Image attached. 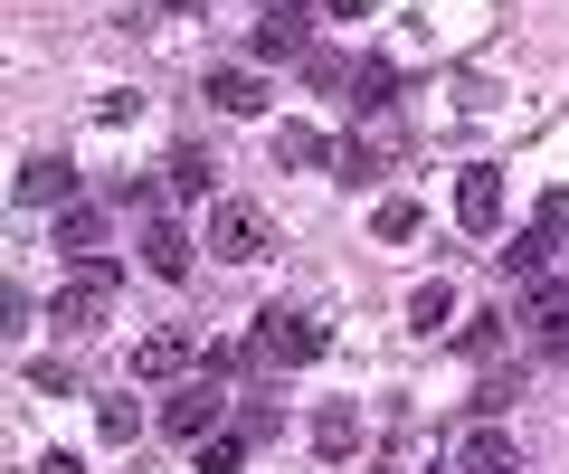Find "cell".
Returning a JSON list of instances; mask_svg holds the SVG:
<instances>
[{
  "mask_svg": "<svg viewBox=\"0 0 569 474\" xmlns=\"http://www.w3.org/2000/svg\"><path fill=\"white\" fill-rule=\"evenodd\" d=\"M114 285H123V266H114V256H86V266L67 275L58 294H48V323H58V332H96L104 313H114Z\"/></svg>",
  "mask_w": 569,
  "mask_h": 474,
  "instance_id": "obj_1",
  "label": "cell"
},
{
  "mask_svg": "<svg viewBox=\"0 0 569 474\" xmlns=\"http://www.w3.org/2000/svg\"><path fill=\"white\" fill-rule=\"evenodd\" d=\"M266 248H276V228H266L257 200H209V256H228V266H257Z\"/></svg>",
  "mask_w": 569,
  "mask_h": 474,
  "instance_id": "obj_2",
  "label": "cell"
},
{
  "mask_svg": "<svg viewBox=\"0 0 569 474\" xmlns=\"http://www.w3.org/2000/svg\"><path fill=\"white\" fill-rule=\"evenodd\" d=\"M257 351L276 361V371H305V361H323V351H332V332L313 323V313H284V304H266V313H257Z\"/></svg>",
  "mask_w": 569,
  "mask_h": 474,
  "instance_id": "obj_3",
  "label": "cell"
},
{
  "mask_svg": "<svg viewBox=\"0 0 569 474\" xmlns=\"http://www.w3.org/2000/svg\"><path fill=\"white\" fill-rule=\"evenodd\" d=\"M219 417H228V399H219V371L181 380V390L162 399V436H181V446H200V436H219Z\"/></svg>",
  "mask_w": 569,
  "mask_h": 474,
  "instance_id": "obj_4",
  "label": "cell"
},
{
  "mask_svg": "<svg viewBox=\"0 0 569 474\" xmlns=\"http://www.w3.org/2000/svg\"><path fill=\"white\" fill-rule=\"evenodd\" d=\"M257 67H276V58H313V10L305 0H266V20H257Z\"/></svg>",
  "mask_w": 569,
  "mask_h": 474,
  "instance_id": "obj_5",
  "label": "cell"
},
{
  "mask_svg": "<svg viewBox=\"0 0 569 474\" xmlns=\"http://www.w3.org/2000/svg\"><path fill=\"white\" fill-rule=\"evenodd\" d=\"M456 228H466V238H493V228H503V171L493 162L456 171Z\"/></svg>",
  "mask_w": 569,
  "mask_h": 474,
  "instance_id": "obj_6",
  "label": "cell"
},
{
  "mask_svg": "<svg viewBox=\"0 0 569 474\" xmlns=\"http://www.w3.org/2000/svg\"><path fill=\"white\" fill-rule=\"evenodd\" d=\"M20 200L29 209H77V162H67V152H29L20 162Z\"/></svg>",
  "mask_w": 569,
  "mask_h": 474,
  "instance_id": "obj_7",
  "label": "cell"
},
{
  "mask_svg": "<svg viewBox=\"0 0 569 474\" xmlns=\"http://www.w3.org/2000/svg\"><path fill=\"white\" fill-rule=\"evenodd\" d=\"M456 465H466V474H522V446H512V427H503V417H485V427H466Z\"/></svg>",
  "mask_w": 569,
  "mask_h": 474,
  "instance_id": "obj_8",
  "label": "cell"
},
{
  "mask_svg": "<svg viewBox=\"0 0 569 474\" xmlns=\"http://www.w3.org/2000/svg\"><path fill=\"white\" fill-rule=\"evenodd\" d=\"M142 266L162 275V285H190V266H200V256H190V228L181 219H152V228H142Z\"/></svg>",
  "mask_w": 569,
  "mask_h": 474,
  "instance_id": "obj_9",
  "label": "cell"
},
{
  "mask_svg": "<svg viewBox=\"0 0 569 474\" xmlns=\"http://www.w3.org/2000/svg\"><path fill=\"white\" fill-rule=\"evenodd\" d=\"M190 361H200L190 332H142L133 342V380H190Z\"/></svg>",
  "mask_w": 569,
  "mask_h": 474,
  "instance_id": "obj_10",
  "label": "cell"
},
{
  "mask_svg": "<svg viewBox=\"0 0 569 474\" xmlns=\"http://www.w3.org/2000/svg\"><path fill=\"white\" fill-rule=\"evenodd\" d=\"M209 104L219 114H266V77L257 67H209Z\"/></svg>",
  "mask_w": 569,
  "mask_h": 474,
  "instance_id": "obj_11",
  "label": "cell"
},
{
  "mask_svg": "<svg viewBox=\"0 0 569 474\" xmlns=\"http://www.w3.org/2000/svg\"><path fill=\"white\" fill-rule=\"evenodd\" d=\"M323 162H342V152H332L313 124H276V171H323Z\"/></svg>",
  "mask_w": 569,
  "mask_h": 474,
  "instance_id": "obj_12",
  "label": "cell"
},
{
  "mask_svg": "<svg viewBox=\"0 0 569 474\" xmlns=\"http://www.w3.org/2000/svg\"><path fill=\"white\" fill-rule=\"evenodd\" d=\"M550 248H560V228H541V219H531L522 238H512V248H503V266L522 275V285H541V275H550Z\"/></svg>",
  "mask_w": 569,
  "mask_h": 474,
  "instance_id": "obj_13",
  "label": "cell"
},
{
  "mask_svg": "<svg viewBox=\"0 0 569 474\" xmlns=\"http://www.w3.org/2000/svg\"><path fill=\"white\" fill-rule=\"evenodd\" d=\"M361 446V409H351V399H332L323 417H313V455H351Z\"/></svg>",
  "mask_w": 569,
  "mask_h": 474,
  "instance_id": "obj_14",
  "label": "cell"
},
{
  "mask_svg": "<svg viewBox=\"0 0 569 474\" xmlns=\"http://www.w3.org/2000/svg\"><path fill=\"white\" fill-rule=\"evenodd\" d=\"M58 248L77 256V266H86V256H104V209H58Z\"/></svg>",
  "mask_w": 569,
  "mask_h": 474,
  "instance_id": "obj_15",
  "label": "cell"
},
{
  "mask_svg": "<svg viewBox=\"0 0 569 474\" xmlns=\"http://www.w3.org/2000/svg\"><path fill=\"white\" fill-rule=\"evenodd\" d=\"M447 323H456V285H418V294H408V332H427V342H437Z\"/></svg>",
  "mask_w": 569,
  "mask_h": 474,
  "instance_id": "obj_16",
  "label": "cell"
},
{
  "mask_svg": "<svg viewBox=\"0 0 569 474\" xmlns=\"http://www.w3.org/2000/svg\"><path fill=\"white\" fill-rule=\"evenodd\" d=\"M209 171H219V162H209L200 143H181V152H171V200H209Z\"/></svg>",
  "mask_w": 569,
  "mask_h": 474,
  "instance_id": "obj_17",
  "label": "cell"
},
{
  "mask_svg": "<svg viewBox=\"0 0 569 474\" xmlns=\"http://www.w3.org/2000/svg\"><path fill=\"white\" fill-rule=\"evenodd\" d=\"M190 455H200V474H238V465H247V436H238V427H219V436H200Z\"/></svg>",
  "mask_w": 569,
  "mask_h": 474,
  "instance_id": "obj_18",
  "label": "cell"
},
{
  "mask_svg": "<svg viewBox=\"0 0 569 474\" xmlns=\"http://www.w3.org/2000/svg\"><path fill=\"white\" fill-rule=\"evenodd\" d=\"M389 85H399V77H389V58H361V77H351V104H361V114H380Z\"/></svg>",
  "mask_w": 569,
  "mask_h": 474,
  "instance_id": "obj_19",
  "label": "cell"
},
{
  "mask_svg": "<svg viewBox=\"0 0 569 474\" xmlns=\"http://www.w3.org/2000/svg\"><path fill=\"white\" fill-rule=\"evenodd\" d=\"M96 427H104V446H133V436H142V409H133V399H104Z\"/></svg>",
  "mask_w": 569,
  "mask_h": 474,
  "instance_id": "obj_20",
  "label": "cell"
},
{
  "mask_svg": "<svg viewBox=\"0 0 569 474\" xmlns=\"http://www.w3.org/2000/svg\"><path fill=\"white\" fill-rule=\"evenodd\" d=\"M531 323H569V275H541V285H531Z\"/></svg>",
  "mask_w": 569,
  "mask_h": 474,
  "instance_id": "obj_21",
  "label": "cell"
},
{
  "mask_svg": "<svg viewBox=\"0 0 569 474\" xmlns=\"http://www.w3.org/2000/svg\"><path fill=\"white\" fill-rule=\"evenodd\" d=\"M370 228H380L389 248H399V238H418V200H380V209H370Z\"/></svg>",
  "mask_w": 569,
  "mask_h": 474,
  "instance_id": "obj_22",
  "label": "cell"
},
{
  "mask_svg": "<svg viewBox=\"0 0 569 474\" xmlns=\"http://www.w3.org/2000/svg\"><path fill=\"white\" fill-rule=\"evenodd\" d=\"M305 77H313V85H351L361 67H351V58H332V48H313V58H305Z\"/></svg>",
  "mask_w": 569,
  "mask_h": 474,
  "instance_id": "obj_23",
  "label": "cell"
},
{
  "mask_svg": "<svg viewBox=\"0 0 569 474\" xmlns=\"http://www.w3.org/2000/svg\"><path fill=\"white\" fill-rule=\"evenodd\" d=\"M370 171H380V152H370V143H361V133H351V143H342V181H351V190H361V181H370Z\"/></svg>",
  "mask_w": 569,
  "mask_h": 474,
  "instance_id": "obj_24",
  "label": "cell"
},
{
  "mask_svg": "<svg viewBox=\"0 0 569 474\" xmlns=\"http://www.w3.org/2000/svg\"><path fill=\"white\" fill-rule=\"evenodd\" d=\"M531 219H541V228H560V238H569V181H560V190H541V209H531Z\"/></svg>",
  "mask_w": 569,
  "mask_h": 474,
  "instance_id": "obj_25",
  "label": "cell"
},
{
  "mask_svg": "<svg viewBox=\"0 0 569 474\" xmlns=\"http://www.w3.org/2000/svg\"><path fill=\"white\" fill-rule=\"evenodd\" d=\"M541 361H560V371H569V323H550V332H541Z\"/></svg>",
  "mask_w": 569,
  "mask_h": 474,
  "instance_id": "obj_26",
  "label": "cell"
},
{
  "mask_svg": "<svg viewBox=\"0 0 569 474\" xmlns=\"http://www.w3.org/2000/svg\"><path fill=\"white\" fill-rule=\"evenodd\" d=\"M370 10H380V0H332V20H370Z\"/></svg>",
  "mask_w": 569,
  "mask_h": 474,
  "instance_id": "obj_27",
  "label": "cell"
},
{
  "mask_svg": "<svg viewBox=\"0 0 569 474\" xmlns=\"http://www.w3.org/2000/svg\"><path fill=\"white\" fill-rule=\"evenodd\" d=\"M39 474H86V455H48V465Z\"/></svg>",
  "mask_w": 569,
  "mask_h": 474,
  "instance_id": "obj_28",
  "label": "cell"
},
{
  "mask_svg": "<svg viewBox=\"0 0 569 474\" xmlns=\"http://www.w3.org/2000/svg\"><path fill=\"white\" fill-rule=\"evenodd\" d=\"M171 10H209V0H171Z\"/></svg>",
  "mask_w": 569,
  "mask_h": 474,
  "instance_id": "obj_29",
  "label": "cell"
},
{
  "mask_svg": "<svg viewBox=\"0 0 569 474\" xmlns=\"http://www.w3.org/2000/svg\"><path fill=\"white\" fill-rule=\"evenodd\" d=\"M437 474H447V465H437Z\"/></svg>",
  "mask_w": 569,
  "mask_h": 474,
  "instance_id": "obj_30",
  "label": "cell"
}]
</instances>
